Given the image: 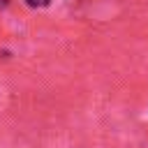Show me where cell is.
I'll return each instance as SVG.
<instances>
[{
    "instance_id": "6da1fadb",
    "label": "cell",
    "mask_w": 148,
    "mask_h": 148,
    "mask_svg": "<svg viewBox=\"0 0 148 148\" xmlns=\"http://www.w3.org/2000/svg\"><path fill=\"white\" fill-rule=\"evenodd\" d=\"M25 2H28L30 7H46L51 0H25Z\"/></svg>"
}]
</instances>
